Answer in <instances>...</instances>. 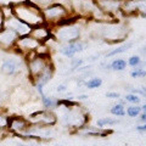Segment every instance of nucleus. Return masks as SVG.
<instances>
[{
  "instance_id": "f03ea898",
  "label": "nucleus",
  "mask_w": 146,
  "mask_h": 146,
  "mask_svg": "<svg viewBox=\"0 0 146 146\" xmlns=\"http://www.w3.org/2000/svg\"><path fill=\"white\" fill-rule=\"evenodd\" d=\"M3 27L15 31L16 33L20 34V35H26V34L31 33V27L27 26L26 23H23V22H21L16 17H11V18H6V20H4V26Z\"/></svg>"
},
{
  "instance_id": "f8f14e48",
  "label": "nucleus",
  "mask_w": 146,
  "mask_h": 146,
  "mask_svg": "<svg viewBox=\"0 0 146 146\" xmlns=\"http://www.w3.org/2000/svg\"><path fill=\"white\" fill-rule=\"evenodd\" d=\"M25 121L23 119H20V118H16V119H12L11 122V128L15 130H22L25 128Z\"/></svg>"
},
{
  "instance_id": "39448f33",
  "label": "nucleus",
  "mask_w": 146,
  "mask_h": 146,
  "mask_svg": "<svg viewBox=\"0 0 146 146\" xmlns=\"http://www.w3.org/2000/svg\"><path fill=\"white\" fill-rule=\"evenodd\" d=\"M83 49H84V45L80 42H73V43H70L68 45H66L65 48H62L61 52L67 57H72V56H74L77 52L82 51Z\"/></svg>"
},
{
  "instance_id": "f3484780",
  "label": "nucleus",
  "mask_w": 146,
  "mask_h": 146,
  "mask_svg": "<svg viewBox=\"0 0 146 146\" xmlns=\"http://www.w3.org/2000/svg\"><path fill=\"white\" fill-rule=\"evenodd\" d=\"M125 101L128 102H133V104H139L140 102V98L136 94H129L125 96Z\"/></svg>"
},
{
  "instance_id": "bb28decb",
  "label": "nucleus",
  "mask_w": 146,
  "mask_h": 146,
  "mask_svg": "<svg viewBox=\"0 0 146 146\" xmlns=\"http://www.w3.org/2000/svg\"><path fill=\"white\" fill-rule=\"evenodd\" d=\"M143 51H144V54H146V46L144 48V50H143Z\"/></svg>"
},
{
  "instance_id": "20e7f679",
  "label": "nucleus",
  "mask_w": 146,
  "mask_h": 146,
  "mask_svg": "<svg viewBox=\"0 0 146 146\" xmlns=\"http://www.w3.org/2000/svg\"><path fill=\"white\" fill-rule=\"evenodd\" d=\"M17 36H18V34L15 31L4 27V28L0 31V45L12 46V44L17 42Z\"/></svg>"
},
{
  "instance_id": "cd10ccee",
  "label": "nucleus",
  "mask_w": 146,
  "mask_h": 146,
  "mask_svg": "<svg viewBox=\"0 0 146 146\" xmlns=\"http://www.w3.org/2000/svg\"><path fill=\"white\" fill-rule=\"evenodd\" d=\"M143 91H144V93L146 94V88H144V90H143Z\"/></svg>"
},
{
  "instance_id": "4be33fe9",
  "label": "nucleus",
  "mask_w": 146,
  "mask_h": 146,
  "mask_svg": "<svg viewBox=\"0 0 146 146\" xmlns=\"http://www.w3.org/2000/svg\"><path fill=\"white\" fill-rule=\"evenodd\" d=\"M56 90L58 91V93H63V91H66V86L61 84V85H58V86H57V89H56Z\"/></svg>"
},
{
  "instance_id": "4468645a",
  "label": "nucleus",
  "mask_w": 146,
  "mask_h": 146,
  "mask_svg": "<svg viewBox=\"0 0 146 146\" xmlns=\"http://www.w3.org/2000/svg\"><path fill=\"white\" fill-rule=\"evenodd\" d=\"M140 111H141V107H139V106H130V107L127 108L125 113L129 117H136L140 113Z\"/></svg>"
},
{
  "instance_id": "6ab92c4d",
  "label": "nucleus",
  "mask_w": 146,
  "mask_h": 146,
  "mask_svg": "<svg viewBox=\"0 0 146 146\" xmlns=\"http://www.w3.org/2000/svg\"><path fill=\"white\" fill-rule=\"evenodd\" d=\"M106 98H110V99H118V98H119V94H118V93H107V94H106Z\"/></svg>"
},
{
  "instance_id": "f257e3e1",
  "label": "nucleus",
  "mask_w": 146,
  "mask_h": 146,
  "mask_svg": "<svg viewBox=\"0 0 146 146\" xmlns=\"http://www.w3.org/2000/svg\"><path fill=\"white\" fill-rule=\"evenodd\" d=\"M12 15L29 27L39 26L44 22L43 11L31 1H23L12 6Z\"/></svg>"
},
{
  "instance_id": "0eeeda50",
  "label": "nucleus",
  "mask_w": 146,
  "mask_h": 146,
  "mask_svg": "<svg viewBox=\"0 0 146 146\" xmlns=\"http://www.w3.org/2000/svg\"><path fill=\"white\" fill-rule=\"evenodd\" d=\"M125 67H127V62L123 60V58H117V60L113 61L111 63V66H110V68L113 71H124Z\"/></svg>"
},
{
  "instance_id": "393cba45",
  "label": "nucleus",
  "mask_w": 146,
  "mask_h": 146,
  "mask_svg": "<svg viewBox=\"0 0 146 146\" xmlns=\"http://www.w3.org/2000/svg\"><path fill=\"white\" fill-rule=\"evenodd\" d=\"M140 118H141V121H144V122H146V113H144V115H143V116H141Z\"/></svg>"
},
{
  "instance_id": "423d86ee",
  "label": "nucleus",
  "mask_w": 146,
  "mask_h": 146,
  "mask_svg": "<svg viewBox=\"0 0 146 146\" xmlns=\"http://www.w3.org/2000/svg\"><path fill=\"white\" fill-rule=\"evenodd\" d=\"M1 70L4 73H6V74H10V76L15 74V73L20 70V63L16 60H13V58H7V60L4 61Z\"/></svg>"
},
{
  "instance_id": "b1692460",
  "label": "nucleus",
  "mask_w": 146,
  "mask_h": 146,
  "mask_svg": "<svg viewBox=\"0 0 146 146\" xmlns=\"http://www.w3.org/2000/svg\"><path fill=\"white\" fill-rule=\"evenodd\" d=\"M85 99H88V95H79L78 96V100H85Z\"/></svg>"
},
{
  "instance_id": "6e6552de",
  "label": "nucleus",
  "mask_w": 146,
  "mask_h": 146,
  "mask_svg": "<svg viewBox=\"0 0 146 146\" xmlns=\"http://www.w3.org/2000/svg\"><path fill=\"white\" fill-rule=\"evenodd\" d=\"M32 35H33V38L36 40H42V39L46 38L49 35V33H48V31H45V28H43V27H38L36 29H34L32 32Z\"/></svg>"
},
{
  "instance_id": "9d476101",
  "label": "nucleus",
  "mask_w": 146,
  "mask_h": 146,
  "mask_svg": "<svg viewBox=\"0 0 146 146\" xmlns=\"http://www.w3.org/2000/svg\"><path fill=\"white\" fill-rule=\"evenodd\" d=\"M131 45H133V43H128V44L123 45V46H121V48H117V49H115V50H112V51L108 52L106 56H107V57H111V56H113V55H116V54L124 52V51H127V50L129 49V48H131Z\"/></svg>"
},
{
  "instance_id": "a878e982",
  "label": "nucleus",
  "mask_w": 146,
  "mask_h": 146,
  "mask_svg": "<svg viewBox=\"0 0 146 146\" xmlns=\"http://www.w3.org/2000/svg\"><path fill=\"white\" fill-rule=\"evenodd\" d=\"M141 108H143V110H144V112L146 113V105H145V106H143V107H141Z\"/></svg>"
},
{
  "instance_id": "5701e85b",
  "label": "nucleus",
  "mask_w": 146,
  "mask_h": 146,
  "mask_svg": "<svg viewBox=\"0 0 146 146\" xmlns=\"http://www.w3.org/2000/svg\"><path fill=\"white\" fill-rule=\"evenodd\" d=\"M136 129H138L139 131H146V124H144V125H138V127H136Z\"/></svg>"
},
{
  "instance_id": "2eb2a0df",
  "label": "nucleus",
  "mask_w": 146,
  "mask_h": 146,
  "mask_svg": "<svg viewBox=\"0 0 146 146\" xmlns=\"http://www.w3.org/2000/svg\"><path fill=\"white\" fill-rule=\"evenodd\" d=\"M130 76L133 77V78H140V77H145L146 76V71L143 70V68L138 67V68H135V70L130 73Z\"/></svg>"
},
{
  "instance_id": "9b49d317",
  "label": "nucleus",
  "mask_w": 146,
  "mask_h": 146,
  "mask_svg": "<svg viewBox=\"0 0 146 146\" xmlns=\"http://www.w3.org/2000/svg\"><path fill=\"white\" fill-rule=\"evenodd\" d=\"M111 113L112 115H115V116H119V117H122V116H124L125 115V110H124V106L123 105H115L112 108H111Z\"/></svg>"
},
{
  "instance_id": "412c9836",
  "label": "nucleus",
  "mask_w": 146,
  "mask_h": 146,
  "mask_svg": "<svg viewBox=\"0 0 146 146\" xmlns=\"http://www.w3.org/2000/svg\"><path fill=\"white\" fill-rule=\"evenodd\" d=\"M34 1L38 4H50V3H52L54 0H34Z\"/></svg>"
},
{
  "instance_id": "ddd939ff",
  "label": "nucleus",
  "mask_w": 146,
  "mask_h": 146,
  "mask_svg": "<svg viewBox=\"0 0 146 146\" xmlns=\"http://www.w3.org/2000/svg\"><path fill=\"white\" fill-rule=\"evenodd\" d=\"M118 121L117 119H112V118H102V119H99L98 121V127H105V125H113V124H117Z\"/></svg>"
},
{
  "instance_id": "1a4fd4ad",
  "label": "nucleus",
  "mask_w": 146,
  "mask_h": 146,
  "mask_svg": "<svg viewBox=\"0 0 146 146\" xmlns=\"http://www.w3.org/2000/svg\"><path fill=\"white\" fill-rule=\"evenodd\" d=\"M101 84H102L101 78H91L85 83V86L88 89H96V88H100Z\"/></svg>"
},
{
  "instance_id": "7ed1b4c3",
  "label": "nucleus",
  "mask_w": 146,
  "mask_h": 146,
  "mask_svg": "<svg viewBox=\"0 0 146 146\" xmlns=\"http://www.w3.org/2000/svg\"><path fill=\"white\" fill-rule=\"evenodd\" d=\"M44 18L46 20H58L62 18L65 15H67V10L62 5H52L43 11Z\"/></svg>"
},
{
  "instance_id": "aec40b11",
  "label": "nucleus",
  "mask_w": 146,
  "mask_h": 146,
  "mask_svg": "<svg viewBox=\"0 0 146 146\" xmlns=\"http://www.w3.org/2000/svg\"><path fill=\"white\" fill-rule=\"evenodd\" d=\"M3 26H4V15H3V10L0 9V31H1Z\"/></svg>"
},
{
  "instance_id": "dca6fc26",
  "label": "nucleus",
  "mask_w": 146,
  "mask_h": 146,
  "mask_svg": "<svg viewBox=\"0 0 146 146\" xmlns=\"http://www.w3.org/2000/svg\"><path fill=\"white\" fill-rule=\"evenodd\" d=\"M42 101H43V104H44V106L48 107V108H49V107H54L55 105H56V102H55L51 98H46L45 95H44V96H42Z\"/></svg>"
},
{
  "instance_id": "a211bd4d",
  "label": "nucleus",
  "mask_w": 146,
  "mask_h": 146,
  "mask_svg": "<svg viewBox=\"0 0 146 146\" xmlns=\"http://www.w3.org/2000/svg\"><path fill=\"white\" fill-rule=\"evenodd\" d=\"M128 63H129V66L136 67L141 63V60H140L139 56H131V57H129V60H128Z\"/></svg>"
}]
</instances>
